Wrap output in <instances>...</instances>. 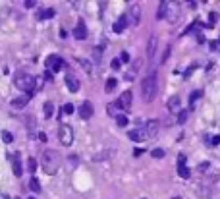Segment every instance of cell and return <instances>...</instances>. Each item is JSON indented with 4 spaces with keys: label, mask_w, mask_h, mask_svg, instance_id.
Masks as SVG:
<instances>
[{
    "label": "cell",
    "mask_w": 220,
    "mask_h": 199,
    "mask_svg": "<svg viewBox=\"0 0 220 199\" xmlns=\"http://www.w3.org/2000/svg\"><path fill=\"white\" fill-rule=\"evenodd\" d=\"M54 8H45V10H39L37 12V19L39 21H45V19H50V18H54Z\"/></svg>",
    "instance_id": "7c38bea8"
},
{
    "label": "cell",
    "mask_w": 220,
    "mask_h": 199,
    "mask_svg": "<svg viewBox=\"0 0 220 199\" xmlns=\"http://www.w3.org/2000/svg\"><path fill=\"white\" fill-rule=\"evenodd\" d=\"M166 18H168V21H174L176 18H178V10H176V4H170V6H168Z\"/></svg>",
    "instance_id": "ffe728a7"
},
{
    "label": "cell",
    "mask_w": 220,
    "mask_h": 199,
    "mask_svg": "<svg viewBox=\"0 0 220 199\" xmlns=\"http://www.w3.org/2000/svg\"><path fill=\"white\" fill-rule=\"evenodd\" d=\"M218 43H220V39H218Z\"/></svg>",
    "instance_id": "7dc6e473"
},
{
    "label": "cell",
    "mask_w": 220,
    "mask_h": 199,
    "mask_svg": "<svg viewBox=\"0 0 220 199\" xmlns=\"http://www.w3.org/2000/svg\"><path fill=\"white\" fill-rule=\"evenodd\" d=\"M141 153H143V149H135V151H133V155H135V157H139Z\"/></svg>",
    "instance_id": "ee69618b"
},
{
    "label": "cell",
    "mask_w": 220,
    "mask_h": 199,
    "mask_svg": "<svg viewBox=\"0 0 220 199\" xmlns=\"http://www.w3.org/2000/svg\"><path fill=\"white\" fill-rule=\"evenodd\" d=\"M168 6H170V2H168V0H162V2L158 4V10H157V18H158V19H162V18H166Z\"/></svg>",
    "instance_id": "9a60e30c"
},
{
    "label": "cell",
    "mask_w": 220,
    "mask_h": 199,
    "mask_svg": "<svg viewBox=\"0 0 220 199\" xmlns=\"http://www.w3.org/2000/svg\"><path fill=\"white\" fill-rule=\"evenodd\" d=\"M155 48H157V37H151L149 43H147V56L149 58L155 56Z\"/></svg>",
    "instance_id": "e0dca14e"
},
{
    "label": "cell",
    "mask_w": 220,
    "mask_h": 199,
    "mask_svg": "<svg viewBox=\"0 0 220 199\" xmlns=\"http://www.w3.org/2000/svg\"><path fill=\"white\" fill-rule=\"evenodd\" d=\"M170 48H172L170 45H168V47L164 48V54H162V56H160V62H166V58H168V56H170Z\"/></svg>",
    "instance_id": "e575fe53"
},
{
    "label": "cell",
    "mask_w": 220,
    "mask_h": 199,
    "mask_svg": "<svg viewBox=\"0 0 220 199\" xmlns=\"http://www.w3.org/2000/svg\"><path fill=\"white\" fill-rule=\"evenodd\" d=\"M129 23V21H128V16H126V14H124V16H120L118 18V21H116V23H114V33H122L124 31V29H126V25Z\"/></svg>",
    "instance_id": "8fae6325"
},
{
    "label": "cell",
    "mask_w": 220,
    "mask_h": 199,
    "mask_svg": "<svg viewBox=\"0 0 220 199\" xmlns=\"http://www.w3.org/2000/svg\"><path fill=\"white\" fill-rule=\"evenodd\" d=\"M116 85H118V81H116L114 77H108V79H106V85H104V91H106V93H112V91L116 89Z\"/></svg>",
    "instance_id": "7402d4cb"
},
{
    "label": "cell",
    "mask_w": 220,
    "mask_h": 199,
    "mask_svg": "<svg viewBox=\"0 0 220 199\" xmlns=\"http://www.w3.org/2000/svg\"><path fill=\"white\" fill-rule=\"evenodd\" d=\"M27 102H29V97H27V95H21V97H16L12 101V106L14 108H23Z\"/></svg>",
    "instance_id": "2e32d148"
},
{
    "label": "cell",
    "mask_w": 220,
    "mask_h": 199,
    "mask_svg": "<svg viewBox=\"0 0 220 199\" xmlns=\"http://www.w3.org/2000/svg\"><path fill=\"white\" fill-rule=\"evenodd\" d=\"M58 139H60V143L64 147H70L73 143V130H71V126H68V124H60V128H58Z\"/></svg>",
    "instance_id": "277c9868"
},
{
    "label": "cell",
    "mask_w": 220,
    "mask_h": 199,
    "mask_svg": "<svg viewBox=\"0 0 220 199\" xmlns=\"http://www.w3.org/2000/svg\"><path fill=\"white\" fill-rule=\"evenodd\" d=\"M151 155H153L155 159H162V157H164V149H153Z\"/></svg>",
    "instance_id": "1f68e13d"
},
{
    "label": "cell",
    "mask_w": 220,
    "mask_h": 199,
    "mask_svg": "<svg viewBox=\"0 0 220 199\" xmlns=\"http://www.w3.org/2000/svg\"><path fill=\"white\" fill-rule=\"evenodd\" d=\"M66 35H68V33H66V29H60V37H62V39H66Z\"/></svg>",
    "instance_id": "7bdbcfd3"
},
{
    "label": "cell",
    "mask_w": 220,
    "mask_h": 199,
    "mask_svg": "<svg viewBox=\"0 0 220 199\" xmlns=\"http://www.w3.org/2000/svg\"><path fill=\"white\" fill-rule=\"evenodd\" d=\"M14 85L18 87V89H21V91H25V95L29 99L33 97V95L37 93L35 91V77L33 76H29V73H18L16 76V79H14Z\"/></svg>",
    "instance_id": "3957f363"
},
{
    "label": "cell",
    "mask_w": 220,
    "mask_h": 199,
    "mask_svg": "<svg viewBox=\"0 0 220 199\" xmlns=\"http://www.w3.org/2000/svg\"><path fill=\"white\" fill-rule=\"evenodd\" d=\"M168 108H170L172 112L180 108V97H178V95H174V97H170V99H168Z\"/></svg>",
    "instance_id": "ac0fdd59"
},
{
    "label": "cell",
    "mask_w": 220,
    "mask_h": 199,
    "mask_svg": "<svg viewBox=\"0 0 220 199\" xmlns=\"http://www.w3.org/2000/svg\"><path fill=\"white\" fill-rule=\"evenodd\" d=\"M189 174H191V172H189V168H187L185 164H178V176H180V178L187 180V178H189Z\"/></svg>",
    "instance_id": "44dd1931"
},
{
    "label": "cell",
    "mask_w": 220,
    "mask_h": 199,
    "mask_svg": "<svg viewBox=\"0 0 220 199\" xmlns=\"http://www.w3.org/2000/svg\"><path fill=\"white\" fill-rule=\"evenodd\" d=\"M27 170L31 172V174H33V172L37 170V160H35L33 157H31V159H27Z\"/></svg>",
    "instance_id": "83f0119b"
},
{
    "label": "cell",
    "mask_w": 220,
    "mask_h": 199,
    "mask_svg": "<svg viewBox=\"0 0 220 199\" xmlns=\"http://www.w3.org/2000/svg\"><path fill=\"white\" fill-rule=\"evenodd\" d=\"M29 199H35V197H29Z\"/></svg>",
    "instance_id": "bcb514c9"
},
{
    "label": "cell",
    "mask_w": 220,
    "mask_h": 199,
    "mask_svg": "<svg viewBox=\"0 0 220 199\" xmlns=\"http://www.w3.org/2000/svg\"><path fill=\"white\" fill-rule=\"evenodd\" d=\"M157 130H158V122L157 120H149L145 124V131H147V135L153 137V135H157Z\"/></svg>",
    "instance_id": "4fadbf2b"
},
{
    "label": "cell",
    "mask_w": 220,
    "mask_h": 199,
    "mask_svg": "<svg viewBox=\"0 0 220 199\" xmlns=\"http://www.w3.org/2000/svg\"><path fill=\"white\" fill-rule=\"evenodd\" d=\"M178 164H185V155H180L178 157Z\"/></svg>",
    "instance_id": "f35d334b"
},
{
    "label": "cell",
    "mask_w": 220,
    "mask_h": 199,
    "mask_svg": "<svg viewBox=\"0 0 220 199\" xmlns=\"http://www.w3.org/2000/svg\"><path fill=\"white\" fill-rule=\"evenodd\" d=\"M2 141L4 143H12L14 141V135L10 134V131H2Z\"/></svg>",
    "instance_id": "f546056e"
},
{
    "label": "cell",
    "mask_w": 220,
    "mask_h": 199,
    "mask_svg": "<svg viewBox=\"0 0 220 199\" xmlns=\"http://www.w3.org/2000/svg\"><path fill=\"white\" fill-rule=\"evenodd\" d=\"M43 112H45V116L47 118H50V116H52L54 114V105H52V102H45V108H43Z\"/></svg>",
    "instance_id": "d4e9b609"
},
{
    "label": "cell",
    "mask_w": 220,
    "mask_h": 199,
    "mask_svg": "<svg viewBox=\"0 0 220 199\" xmlns=\"http://www.w3.org/2000/svg\"><path fill=\"white\" fill-rule=\"evenodd\" d=\"M73 37H75V39L79 41V39H85L87 37V27H85V23L81 19H79V23L75 25V29H73Z\"/></svg>",
    "instance_id": "30bf717a"
},
{
    "label": "cell",
    "mask_w": 220,
    "mask_h": 199,
    "mask_svg": "<svg viewBox=\"0 0 220 199\" xmlns=\"http://www.w3.org/2000/svg\"><path fill=\"white\" fill-rule=\"evenodd\" d=\"M62 66H64V60L58 54H50L47 58V70L48 72H60Z\"/></svg>",
    "instance_id": "8992f818"
},
{
    "label": "cell",
    "mask_w": 220,
    "mask_h": 199,
    "mask_svg": "<svg viewBox=\"0 0 220 199\" xmlns=\"http://www.w3.org/2000/svg\"><path fill=\"white\" fill-rule=\"evenodd\" d=\"M129 139L131 141H135V143H143L145 139H149V135H147V131H145V128H135V130H131L129 131Z\"/></svg>",
    "instance_id": "9c48e42d"
},
{
    "label": "cell",
    "mask_w": 220,
    "mask_h": 199,
    "mask_svg": "<svg viewBox=\"0 0 220 199\" xmlns=\"http://www.w3.org/2000/svg\"><path fill=\"white\" fill-rule=\"evenodd\" d=\"M79 64H81V66H83V68H85V72H87V73H89V76H91V73H93V68H91V64H89V62H87V60H79Z\"/></svg>",
    "instance_id": "d6a6232c"
},
{
    "label": "cell",
    "mask_w": 220,
    "mask_h": 199,
    "mask_svg": "<svg viewBox=\"0 0 220 199\" xmlns=\"http://www.w3.org/2000/svg\"><path fill=\"white\" fill-rule=\"evenodd\" d=\"M187 116H189V112H187V110H180V114H178V120H176V122H178V124H185V122H187Z\"/></svg>",
    "instance_id": "4316f807"
},
{
    "label": "cell",
    "mask_w": 220,
    "mask_h": 199,
    "mask_svg": "<svg viewBox=\"0 0 220 199\" xmlns=\"http://www.w3.org/2000/svg\"><path fill=\"white\" fill-rule=\"evenodd\" d=\"M35 0H25V2H23V6H25V8H35Z\"/></svg>",
    "instance_id": "8d00e7d4"
},
{
    "label": "cell",
    "mask_w": 220,
    "mask_h": 199,
    "mask_svg": "<svg viewBox=\"0 0 220 199\" xmlns=\"http://www.w3.org/2000/svg\"><path fill=\"white\" fill-rule=\"evenodd\" d=\"M128 21H129V25H139V21H141V6H139V4L129 2Z\"/></svg>",
    "instance_id": "5b68a950"
},
{
    "label": "cell",
    "mask_w": 220,
    "mask_h": 199,
    "mask_svg": "<svg viewBox=\"0 0 220 199\" xmlns=\"http://www.w3.org/2000/svg\"><path fill=\"white\" fill-rule=\"evenodd\" d=\"M120 66H122V62H120V58H116V60H112V68H114V70H118Z\"/></svg>",
    "instance_id": "74e56055"
},
{
    "label": "cell",
    "mask_w": 220,
    "mask_h": 199,
    "mask_svg": "<svg viewBox=\"0 0 220 199\" xmlns=\"http://www.w3.org/2000/svg\"><path fill=\"white\" fill-rule=\"evenodd\" d=\"M79 118H81V120H89V118L93 116V105H91V101H83L81 105H79Z\"/></svg>",
    "instance_id": "52a82bcc"
},
{
    "label": "cell",
    "mask_w": 220,
    "mask_h": 199,
    "mask_svg": "<svg viewBox=\"0 0 220 199\" xmlns=\"http://www.w3.org/2000/svg\"><path fill=\"white\" fill-rule=\"evenodd\" d=\"M141 97L145 102H151L157 97V72L151 70L141 81Z\"/></svg>",
    "instance_id": "6da1fadb"
},
{
    "label": "cell",
    "mask_w": 220,
    "mask_h": 199,
    "mask_svg": "<svg viewBox=\"0 0 220 199\" xmlns=\"http://www.w3.org/2000/svg\"><path fill=\"white\" fill-rule=\"evenodd\" d=\"M66 85H68V89L71 93H77L79 91V81L73 76H66Z\"/></svg>",
    "instance_id": "5bb4252c"
},
{
    "label": "cell",
    "mask_w": 220,
    "mask_h": 199,
    "mask_svg": "<svg viewBox=\"0 0 220 199\" xmlns=\"http://www.w3.org/2000/svg\"><path fill=\"white\" fill-rule=\"evenodd\" d=\"M43 85H45V79H43V77H35V91H41Z\"/></svg>",
    "instance_id": "4dcf8cb0"
},
{
    "label": "cell",
    "mask_w": 220,
    "mask_h": 199,
    "mask_svg": "<svg viewBox=\"0 0 220 199\" xmlns=\"http://www.w3.org/2000/svg\"><path fill=\"white\" fill-rule=\"evenodd\" d=\"M116 105V108H122V110H128L129 106H131V91H124L120 97H118V101L114 102Z\"/></svg>",
    "instance_id": "ba28073f"
},
{
    "label": "cell",
    "mask_w": 220,
    "mask_h": 199,
    "mask_svg": "<svg viewBox=\"0 0 220 199\" xmlns=\"http://www.w3.org/2000/svg\"><path fill=\"white\" fill-rule=\"evenodd\" d=\"M201 97H203V91H201V89H197V91H193L191 95H189V105L193 106L195 102H197V99H201Z\"/></svg>",
    "instance_id": "cb8c5ba5"
},
{
    "label": "cell",
    "mask_w": 220,
    "mask_h": 199,
    "mask_svg": "<svg viewBox=\"0 0 220 199\" xmlns=\"http://www.w3.org/2000/svg\"><path fill=\"white\" fill-rule=\"evenodd\" d=\"M39 139H41V141H47V134H43V131H39Z\"/></svg>",
    "instance_id": "60d3db41"
},
{
    "label": "cell",
    "mask_w": 220,
    "mask_h": 199,
    "mask_svg": "<svg viewBox=\"0 0 220 199\" xmlns=\"http://www.w3.org/2000/svg\"><path fill=\"white\" fill-rule=\"evenodd\" d=\"M216 19H218V14H216V12H210V14H209V27L214 25Z\"/></svg>",
    "instance_id": "f1b7e54d"
},
{
    "label": "cell",
    "mask_w": 220,
    "mask_h": 199,
    "mask_svg": "<svg viewBox=\"0 0 220 199\" xmlns=\"http://www.w3.org/2000/svg\"><path fill=\"white\" fill-rule=\"evenodd\" d=\"M71 112H73V105H70V102H68V105H64L62 114H71Z\"/></svg>",
    "instance_id": "836d02e7"
},
{
    "label": "cell",
    "mask_w": 220,
    "mask_h": 199,
    "mask_svg": "<svg viewBox=\"0 0 220 199\" xmlns=\"http://www.w3.org/2000/svg\"><path fill=\"white\" fill-rule=\"evenodd\" d=\"M128 122H129V118H128L126 114H118V116H116V124H118L120 128H124V126H128Z\"/></svg>",
    "instance_id": "484cf974"
},
{
    "label": "cell",
    "mask_w": 220,
    "mask_h": 199,
    "mask_svg": "<svg viewBox=\"0 0 220 199\" xmlns=\"http://www.w3.org/2000/svg\"><path fill=\"white\" fill-rule=\"evenodd\" d=\"M220 143V135H216V137H212V145H218Z\"/></svg>",
    "instance_id": "b9f144b4"
},
{
    "label": "cell",
    "mask_w": 220,
    "mask_h": 199,
    "mask_svg": "<svg viewBox=\"0 0 220 199\" xmlns=\"http://www.w3.org/2000/svg\"><path fill=\"white\" fill-rule=\"evenodd\" d=\"M41 164H43V170H45L47 174H56L58 170H60L62 159H60V155H58L56 151L47 149L45 153H43V160H41Z\"/></svg>",
    "instance_id": "7a4b0ae2"
},
{
    "label": "cell",
    "mask_w": 220,
    "mask_h": 199,
    "mask_svg": "<svg viewBox=\"0 0 220 199\" xmlns=\"http://www.w3.org/2000/svg\"><path fill=\"white\" fill-rule=\"evenodd\" d=\"M29 188H31V191H35V193L41 191V184H39V180H37L35 176H31V180H29Z\"/></svg>",
    "instance_id": "603a6c76"
},
{
    "label": "cell",
    "mask_w": 220,
    "mask_h": 199,
    "mask_svg": "<svg viewBox=\"0 0 220 199\" xmlns=\"http://www.w3.org/2000/svg\"><path fill=\"white\" fill-rule=\"evenodd\" d=\"M2 199H8V197H6V195H4V197H2Z\"/></svg>",
    "instance_id": "f6af8a7d"
},
{
    "label": "cell",
    "mask_w": 220,
    "mask_h": 199,
    "mask_svg": "<svg viewBox=\"0 0 220 199\" xmlns=\"http://www.w3.org/2000/svg\"><path fill=\"white\" fill-rule=\"evenodd\" d=\"M207 168H209V163H201V164H199V170H201V172L207 170Z\"/></svg>",
    "instance_id": "ab89813d"
},
{
    "label": "cell",
    "mask_w": 220,
    "mask_h": 199,
    "mask_svg": "<svg viewBox=\"0 0 220 199\" xmlns=\"http://www.w3.org/2000/svg\"><path fill=\"white\" fill-rule=\"evenodd\" d=\"M120 62L128 64V62H129V54H128V52H122V54H120Z\"/></svg>",
    "instance_id": "d590c367"
},
{
    "label": "cell",
    "mask_w": 220,
    "mask_h": 199,
    "mask_svg": "<svg viewBox=\"0 0 220 199\" xmlns=\"http://www.w3.org/2000/svg\"><path fill=\"white\" fill-rule=\"evenodd\" d=\"M12 170H14V174H16V176H21V174H23V166H21V163H19V157H16V159H14Z\"/></svg>",
    "instance_id": "d6986e66"
}]
</instances>
